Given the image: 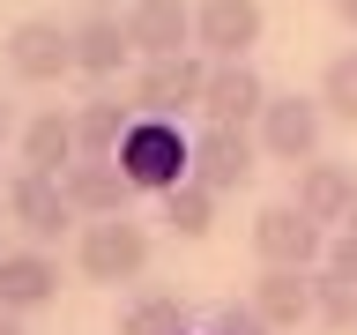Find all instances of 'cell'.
Listing matches in <instances>:
<instances>
[{"label":"cell","mask_w":357,"mask_h":335,"mask_svg":"<svg viewBox=\"0 0 357 335\" xmlns=\"http://www.w3.org/2000/svg\"><path fill=\"white\" fill-rule=\"evenodd\" d=\"M112 156L134 179V194H164V186H178V179L194 172V134H186V119H142L134 112V127L119 134Z\"/></svg>","instance_id":"cell-1"},{"label":"cell","mask_w":357,"mask_h":335,"mask_svg":"<svg viewBox=\"0 0 357 335\" xmlns=\"http://www.w3.org/2000/svg\"><path fill=\"white\" fill-rule=\"evenodd\" d=\"M201 89H208V52H194V45L127 67V105L142 119H186V112H201Z\"/></svg>","instance_id":"cell-2"},{"label":"cell","mask_w":357,"mask_h":335,"mask_svg":"<svg viewBox=\"0 0 357 335\" xmlns=\"http://www.w3.org/2000/svg\"><path fill=\"white\" fill-rule=\"evenodd\" d=\"M149 253H156L149 223H134V216H89L82 239H75V276H82V283H134V276L149 268Z\"/></svg>","instance_id":"cell-3"},{"label":"cell","mask_w":357,"mask_h":335,"mask_svg":"<svg viewBox=\"0 0 357 335\" xmlns=\"http://www.w3.org/2000/svg\"><path fill=\"white\" fill-rule=\"evenodd\" d=\"M320 134H328V105L320 97H298V89H268L261 119H253V142H261L268 164H305V156H320Z\"/></svg>","instance_id":"cell-4"},{"label":"cell","mask_w":357,"mask_h":335,"mask_svg":"<svg viewBox=\"0 0 357 335\" xmlns=\"http://www.w3.org/2000/svg\"><path fill=\"white\" fill-rule=\"evenodd\" d=\"M328 253V223H312L298 201H268L253 216V261L261 268H320Z\"/></svg>","instance_id":"cell-5"},{"label":"cell","mask_w":357,"mask_h":335,"mask_svg":"<svg viewBox=\"0 0 357 335\" xmlns=\"http://www.w3.org/2000/svg\"><path fill=\"white\" fill-rule=\"evenodd\" d=\"M0 52H8V75L15 82H60V75H75V22L22 15Z\"/></svg>","instance_id":"cell-6"},{"label":"cell","mask_w":357,"mask_h":335,"mask_svg":"<svg viewBox=\"0 0 357 335\" xmlns=\"http://www.w3.org/2000/svg\"><path fill=\"white\" fill-rule=\"evenodd\" d=\"M8 223H15L30 246H52L67 223H82V216H75L60 172H30V164H22V172L8 179Z\"/></svg>","instance_id":"cell-7"},{"label":"cell","mask_w":357,"mask_h":335,"mask_svg":"<svg viewBox=\"0 0 357 335\" xmlns=\"http://www.w3.org/2000/svg\"><path fill=\"white\" fill-rule=\"evenodd\" d=\"M261 30H268L261 0H194V52L208 60H253Z\"/></svg>","instance_id":"cell-8"},{"label":"cell","mask_w":357,"mask_h":335,"mask_svg":"<svg viewBox=\"0 0 357 335\" xmlns=\"http://www.w3.org/2000/svg\"><path fill=\"white\" fill-rule=\"evenodd\" d=\"M253 172H261L253 127H216V119H201V134H194V179L201 186L238 194V186H253Z\"/></svg>","instance_id":"cell-9"},{"label":"cell","mask_w":357,"mask_h":335,"mask_svg":"<svg viewBox=\"0 0 357 335\" xmlns=\"http://www.w3.org/2000/svg\"><path fill=\"white\" fill-rule=\"evenodd\" d=\"M290 201H298L312 223L335 231V223L357 216V172L335 164V156H305V164H290Z\"/></svg>","instance_id":"cell-10"},{"label":"cell","mask_w":357,"mask_h":335,"mask_svg":"<svg viewBox=\"0 0 357 335\" xmlns=\"http://www.w3.org/2000/svg\"><path fill=\"white\" fill-rule=\"evenodd\" d=\"M268 105V82L253 75V60H208V89H201V119L216 127H253Z\"/></svg>","instance_id":"cell-11"},{"label":"cell","mask_w":357,"mask_h":335,"mask_svg":"<svg viewBox=\"0 0 357 335\" xmlns=\"http://www.w3.org/2000/svg\"><path fill=\"white\" fill-rule=\"evenodd\" d=\"M60 298V261L52 246H8L0 253V313H38Z\"/></svg>","instance_id":"cell-12"},{"label":"cell","mask_w":357,"mask_h":335,"mask_svg":"<svg viewBox=\"0 0 357 335\" xmlns=\"http://www.w3.org/2000/svg\"><path fill=\"white\" fill-rule=\"evenodd\" d=\"M67 201H75V216H127V201H134V179L119 172V156H75L60 172Z\"/></svg>","instance_id":"cell-13"},{"label":"cell","mask_w":357,"mask_h":335,"mask_svg":"<svg viewBox=\"0 0 357 335\" xmlns=\"http://www.w3.org/2000/svg\"><path fill=\"white\" fill-rule=\"evenodd\" d=\"M134 67V38H127V15H82L75 22V75L82 82H119Z\"/></svg>","instance_id":"cell-14"},{"label":"cell","mask_w":357,"mask_h":335,"mask_svg":"<svg viewBox=\"0 0 357 335\" xmlns=\"http://www.w3.org/2000/svg\"><path fill=\"white\" fill-rule=\"evenodd\" d=\"M127 38L134 60H164L194 45V0H127Z\"/></svg>","instance_id":"cell-15"},{"label":"cell","mask_w":357,"mask_h":335,"mask_svg":"<svg viewBox=\"0 0 357 335\" xmlns=\"http://www.w3.org/2000/svg\"><path fill=\"white\" fill-rule=\"evenodd\" d=\"M312 276H320V268H261L245 298H253V313H261L275 335H290V328L312 320Z\"/></svg>","instance_id":"cell-16"},{"label":"cell","mask_w":357,"mask_h":335,"mask_svg":"<svg viewBox=\"0 0 357 335\" xmlns=\"http://www.w3.org/2000/svg\"><path fill=\"white\" fill-rule=\"evenodd\" d=\"M82 156V142H75V105H45V112H30L22 119V164L30 172H67Z\"/></svg>","instance_id":"cell-17"},{"label":"cell","mask_w":357,"mask_h":335,"mask_svg":"<svg viewBox=\"0 0 357 335\" xmlns=\"http://www.w3.org/2000/svg\"><path fill=\"white\" fill-rule=\"evenodd\" d=\"M127 127H134V105H127V89L112 97V89L97 82V89L82 97V105H75V142H82V156H112Z\"/></svg>","instance_id":"cell-18"},{"label":"cell","mask_w":357,"mask_h":335,"mask_svg":"<svg viewBox=\"0 0 357 335\" xmlns=\"http://www.w3.org/2000/svg\"><path fill=\"white\" fill-rule=\"evenodd\" d=\"M216 186H201L194 172L178 179V186H164V194H156V223H164V231H172V239H208V231H216Z\"/></svg>","instance_id":"cell-19"},{"label":"cell","mask_w":357,"mask_h":335,"mask_svg":"<svg viewBox=\"0 0 357 335\" xmlns=\"http://www.w3.org/2000/svg\"><path fill=\"white\" fill-rule=\"evenodd\" d=\"M194 320H186V306H178L172 290H142V298H127L119 306V335H186Z\"/></svg>","instance_id":"cell-20"},{"label":"cell","mask_w":357,"mask_h":335,"mask_svg":"<svg viewBox=\"0 0 357 335\" xmlns=\"http://www.w3.org/2000/svg\"><path fill=\"white\" fill-rule=\"evenodd\" d=\"M312 328H328V335H350L357 328V283H342V276H312Z\"/></svg>","instance_id":"cell-21"},{"label":"cell","mask_w":357,"mask_h":335,"mask_svg":"<svg viewBox=\"0 0 357 335\" xmlns=\"http://www.w3.org/2000/svg\"><path fill=\"white\" fill-rule=\"evenodd\" d=\"M312 97L328 105V119L357 127V45H350V52H335V60L320 67V89H312Z\"/></svg>","instance_id":"cell-22"},{"label":"cell","mask_w":357,"mask_h":335,"mask_svg":"<svg viewBox=\"0 0 357 335\" xmlns=\"http://www.w3.org/2000/svg\"><path fill=\"white\" fill-rule=\"evenodd\" d=\"M208 335H275V328L253 313V298H245V306H238V298H223V306L208 313Z\"/></svg>","instance_id":"cell-23"},{"label":"cell","mask_w":357,"mask_h":335,"mask_svg":"<svg viewBox=\"0 0 357 335\" xmlns=\"http://www.w3.org/2000/svg\"><path fill=\"white\" fill-rule=\"evenodd\" d=\"M320 268H328V276H342V283H357V216L328 231V253H320Z\"/></svg>","instance_id":"cell-24"},{"label":"cell","mask_w":357,"mask_h":335,"mask_svg":"<svg viewBox=\"0 0 357 335\" xmlns=\"http://www.w3.org/2000/svg\"><path fill=\"white\" fill-rule=\"evenodd\" d=\"M335 8V22H342V30H357V0H328Z\"/></svg>","instance_id":"cell-25"},{"label":"cell","mask_w":357,"mask_h":335,"mask_svg":"<svg viewBox=\"0 0 357 335\" xmlns=\"http://www.w3.org/2000/svg\"><path fill=\"white\" fill-rule=\"evenodd\" d=\"M0 335H22V313H0Z\"/></svg>","instance_id":"cell-26"},{"label":"cell","mask_w":357,"mask_h":335,"mask_svg":"<svg viewBox=\"0 0 357 335\" xmlns=\"http://www.w3.org/2000/svg\"><path fill=\"white\" fill-rule=\"evenodd\" d=\"M0 134H8V97H0Z\"/></svg>","instance_id":"cell-27"},{"label":"cell","mask_w":357,"mask_h":335,"mask_svg":"<svg viewBox=\"0 0 357 335\" xmlns=\"http://www.w3.org/2000/svg\"><path fill=\"white\" fill-rule=\"evenodd\" d=\"M186 335H194V328H186Z\"/></svg>","instance_id":"cell-28"},{"label":"cell","mask_w":357,"mask_h":335,"mask_svg":"<svg viewBox=\"0 0 357 335\" xmlns=\"http://www.w3.org/2000/svg\"><path fill=\"white\" fill-rule=\"evenodd\" d=\"M350 335H357V328H350Z\"/></svg>","instance_id":"cell-29"}]
</instances>
